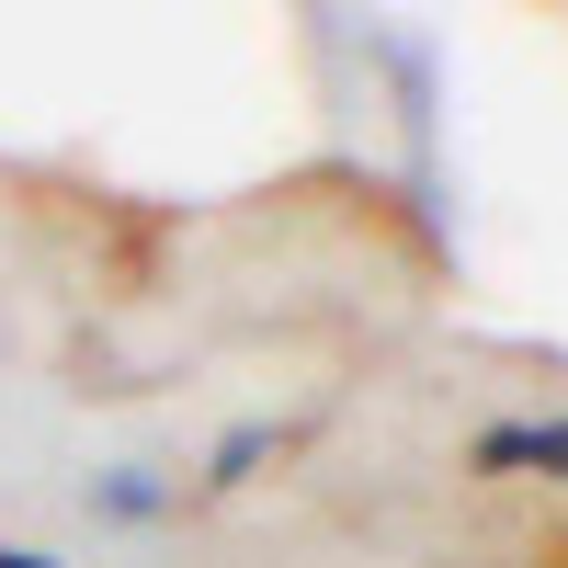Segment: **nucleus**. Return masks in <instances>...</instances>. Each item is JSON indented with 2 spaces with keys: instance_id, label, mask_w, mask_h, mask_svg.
I'll list each match as a JSON object with an SVG mask.
<instances>
[{
  "instance_id": "nucleus-1",
  "label": "nucleus",
  "mask_w": 568,
  "mask_h": 568,
  "mask_svg": "<svg viewBox=\"0 0 568 568\" xmlns=\"http://www.w3.org/2000/svg\"><path fill=\"white\" fill-rule=\"evenodd\" d=\"M466 466H478V478H568V409H546V420H489V433L466 444Z\"/></svg>"
},
{
  "instance_id": "nucleus-2",
  "label": "nucleus",
  "mask_w": 568,
  "mask_h": 568,
  "mask_svg": "<svg viewBox=\"0 0 568 568\" xmlns=\"http://www.w3.org/2000/svg\"><path fill=\"white\" fill-rule=\"evenodd\" d=\"M160 511H171L160 466H114V478H91V524H160Z\"/></svg>"
},
{
  "instance_id": "nucleus-3",
  "label": "nucleus",
  "mask_w": 568,
  "mask_h": 568,
  "mask_svg": "<svg viewBox=\"0 0 568 568\" xmlns=\"http://www.w3.org/2000/svg\"><path fill=\"white\" fill-rule=\"evenodd\" d=\"M262 455H273V420H227V433H216V455H205V478H216V489H240Z\"/></svg>"
},
{
  "instance_id": "nucleus-4",
  "label": "nucleus",
  "mask_w": 568,
  "mask_h": 568,
  "mask_svg": "<svg viewBox=\"0 0 568 568\" xmlns=\"http://www.w3.org/2000/svg\"><path fill=\"white\" fill-rule=\"evenodd\" d=\"M0 568H58V557H34V546H0Z\"/></svg>"
}]
</instances>
